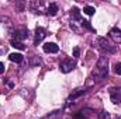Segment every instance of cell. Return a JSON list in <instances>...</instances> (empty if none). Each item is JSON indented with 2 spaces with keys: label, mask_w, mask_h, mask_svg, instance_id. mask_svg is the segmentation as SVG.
Masks as SVG:
<instances>
[{
  "label": "cell",
  "mask_w": 121,
  "mask_h": 119,
  "mask_svg": "<svg viewBox=\"0 0 121 119\" xmlns=\"http://www.w3.org/2000/svg\"><path fill=\"white\" fill-rule=\"evenodd\" d=\"M83 13L87 14V16H93V14H94V7H91V6H86V7L83 8Z\"/></svg>",
  "instance_id": "obj_16"
},
{
  "label": "cell",
  "mask_w": 121,
  "mask_h": 119,
  "mask_svg": "<svg viewBox=\"0 0 121 119\" xmlns=\"http://www.w3.org/2000/svg\"><path fill=\"white\" fill-rule=\"evenodd\" d=\"M97 45H99V49L103 53H106V55H113V53L117 52V46L116 45H111L110 41L107 38H104V36L97 38Z\"/></svg>",
  "instance_id": "obj_2"
},
{
  "label": "cell",
  "mask_w": 121,
  "mask_h": 119,
  "mask_svg": "<svg viewBox=\"0 0 121 119\" xmlns=\"http://www.w3.org/2000/svg\"><path fill=\"white\" fill-rule=\"evenodd\" d=\"M110 38H111L116 44H121V30L113 28V30L110 31Z\"/></svg>",
  "instance_id": "obj_10"
},
{
  "label": "cell",
  "mask_w": 121,
  "mask_h": 119,
  "mask_svg": "<svg viewBox=\"0 0 121 119\" xmlns=\"http://www.w3.org/2000/svg\"><path fill=\"white\" fill-rule=\"evenodd\" d=\"M110 97H111L113 104H121V87L110 88Z\"/></svg>",
  "instance_id": "obj_5"
},
{
  "label": "cell",
  "mask_w": 121,
  "mask_h": 119,
  "mask_svg": "<svg viewBox=\"0 0 121 119\" xmlns=\"http://www.w3.org/2000/svg\"><path fill=\"white\" fill-rule=\"evenodd\" d=\"M86 91H87V90H85V88H78L72 95H70V97H69V98H68V99H66V107H69L70 104L76 102V99H78L79 97H82L83 94H86Z\"/></svg>",
  "instance_id": "obj_4"
},
{
  "label": "cell",
  "mask_w": 121,
  "mask_h": 119,
  "mask_svg": "<svg viewBox=\"0 0 121 119\" xmlns=\"http://www.w3.org/2000/svg\"><path fill=\"white\" fill-rule=\"evenodd\" d=\"M9 59L11 60V62H16V63H21L23 60H24V56L21 55V53H10L9 55Z\"/></svg>",
  "instance_id": "obj_12"
},
{
  "label": "cell",
  "mask_w": 121,
  "mask_h": 119,
  "mask_svg": "<svg viewBox=\"0 0 121 119\" xmlns=\"http://www.w3.org/2000/svg\"><path fill=\"white\" fill-rule=\"evenodd\" d=\"M60 116H62V111H54V112H51L49 115H47L42 119H59Z\"/></svg>",
  "instance_id": "obj_14"
},
{
  "label": "cell",
  "mask_w": 121,
  "mask_h": 119,
  "mask_svg": "<svg viewBox=\"0 0 121 119\" xmlns=\"http://www.w3.org/2000/svg\"><path fill=\"white\" fill-rule=\"evenodd\" d=\"M42 49H44V52H47V53H58V52H59V46H58L56 44H54V42H47V44H44Z\"/></svg>",
  "instance_id": "obj_7"
},
{
  "label": "cell",
  "mask_w": 121,
  "mask_h": 119,
  "mask_svg": "<svg viewBox=\"0 0 121 119\" xmlns=\"http://www.w3.org/2000/svg\"><path fill=\"white\" fill-rule=\"evenodd\" d=\"M75 67H76V62L73 59H65L59 64V69H60L62 73H69V71H72Z\"/></svg>",
  "instance_id": "obj_3"
},
{
  "label": "cell",
  "mask_w": 121,
  "mask_h": 119,
  "mask_svg": "<svg viewBox=\"0 0 121 119\" xmlns=\"http://www.w3.org/2000/svg\"><path fill=\"white\" fill-rule=\"evenodd\" d=\"M99 119H110V114L107 111H101L99 112Z\"/></svg>",
  "instance_id": "obj_17"
},
{
  "label": "cell",
  "mask_w": 121,
  "mask_h": 119,
  "mask_svg": "<svg viewBox=\"0 0 121 119\" xmlns=\"http://www.w3.org/2000/svg\"><path fill=\"white\" fill-rule=\"evenodd\" d=\"M80 25H82V28H86V30H89V31H91V32H94V34H96V30L90 25V23H89V21L82 20V21H80Z\"/></svg>",
  "instance_id": "obj_15"
},
{
  "label": "cell",
  "mask_w": 121,
  "mask_h": 119,
  "mask_svg": "<svg viewBox=\"0 0 121 119\" xmlns=\"http://www.w3.org/2000/svg\"><path fill=\"white\" fill-rule=\"evenodd\" d=\"M107 74H108V59L107 56H100L96 64V70L91 73V77L96 83H100L107 77Z\"/></svg>",
  "instance_id": "obj_1"
},
{
  "label": "cell",
  "mask_w": 121,
  "mask_h": 119,
  "mask_svg": "<svg viewBox=\"0 0 121 119\" xmlns=\"http://www.w3.org/2000/svg\"><path fill=\"white\" fill-rule=\"evenodd\" d=\"M11 46L13 48H16V49H20V51H24L26 49V45L23 44V42H20V41H14V39H11Z\"/></svg>",
  "instance_id": "obj_13"
},
{
  "label": "cell",
  "mask_w": 121,
  "mask_h": 119,
  "mask_svg": "<svg viewBox=\"0 0 121 119\" xmlns=\"http://www.w3.org/2000/svg\"><path fill=\"white\" fill-rule=\"evenodd\" d=\"M70 20H72V23H76V21L80 23L82 21V16H80V11L78 7H73L70 10Z\"/></svg>",
  "instance_id": "obj_9"
},
{
  "label": "cell",
  "mask_w": 121,
  "mask_h": 119,
  "mask_svg": "<svg viewBox=\"0 0 121 119\" xmlns=\"http://www.w3.org/2000/svg\"><path fill=\"white\" fill-rule=\"evenodd\" d=\"M79 55H80V51H79V48L76 46V48L73 49V58H75V59H78V58H79Z\"/></svg>",
  "instance_id": "obj_19"
},
{
  "label": "cell",
  "mask_w": 121,
  "mask_h": 119,
  "mask_svg": "<svg viewBox=\"0 0 121 119\" xmlns=\"http://www.w3.org/2000/svg\"><path fill=\"white\" fill-rule=\"evenodd\" d=\"M28 30L27 28H20V30H16L14 31V41H20V42H23L24 39H27L28 38Z\"/></svg>",
  "instance_id": "obj_6"
},
{
  "label": "cell",
  "mask_w": 121,
  "mask_h": 119,
  "mask_svg": "<svg viewBox=\"0 0 121 119\" xmlns=\"http://www.w3.org/2000/svg\"><path fill=\"white\" fill-rule=\"evenodd\" d=\"M58 11H59V8H58V4L56 3H51L48 6V8H47V14L48 16H56Z\"/></svg>",
  "instance_id": "obj_11"
},
{
  "label": "cell",
  "mask_w": 121,
  "mask_h": 119,
  "mask_svg": "<svg viewBox=\"0 0 121 119\" xmlns=\"http://www.w3.org/2000/svg\"><path fill=\"white\" fill-rule=\"evenodd\" d=\"M4 70H6V66H4V63H1V62H0V74H3V73H4Z\"/></svg>",
  "instance_id": "obj_20"
},
{
  "label": "cell",
  "mask_w": 121,
  "mask_h": 119,
  "mask_svg": "<svg viewBox=\"0 0 121 119\" xmlns=\"http://www.w3.org/2000/svg\"><path fill=\"white\" fill-rule=\"evenodd\" d=\"M114 73L118 74V76H121V63H116V66H114Z\"/></svg>",
  "instance_id": "obj_18"
},
{
  "label": "cell",
  "mask_w": 121,
  "mask_h": 119,
  "mask_svg": "<svg viewBox=\"0 0 121 119\" xmlns=\"http://www.w3.org/2000/svg\"><path fill=\"white\" fill-rule=\"evenodd\" d=\"M45 35H47V31L45 28H42V27H38L37 30H35V41H34V44L35 45H38L44 38H45Z\"/></svg>",
  "instance_id": "obj_8"
}]
</instances>
